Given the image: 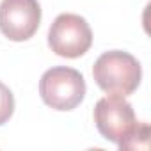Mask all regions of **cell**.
<instances>
[{"label":"cell","mask_w":151,"mask_h":151,"mask_svg":"<svg viewBox=\"0 0 151 151\" xmlns=\"http://www.w3.org/2000/svg\"><path fill=\"white\" fill-rule=\"evenodd\" d=\"M98 132L121 149H147L149 126L139 123L132 105L121 94H109L94 107Z\"/></svg>","instance_id":"obj_1"},{"label":"cell","mask_w":151,"mask_h":151,"mask_svg":"<svg viewBox=\"0 0 151 151\" xmlns=\"http://www.w3.org/2000/svg\"><path fill=\"white\" fill-rule=\"evenodd\" d=\"M93 77L101 91L128 96L137 91L142 78V69L132 53L112 50L98 57L93 68Z\"/></svg>","instance_id":"obj_2"},{"label":"cell","mask_w":151,"mask_h":151,"mask_svg":"<svg viewBox=\"0 0 151 151\" xmlns=\"http://www.w3.org/2000/svg\"><path fill=\"white\" fill-rule=\"evenodd\" d=\"M39 94L53 110H73L86 96L84 75L66 66L52 68L43 73L39 80Z\"/></svg>","instance_id":"obj_3"},{"label":"cell","mask_w":151,"mask_h":151,"mask_svg":"<svg viewBox=\"0 0 151 151\" xmlns=\"http://www.w3.org/2000/svg\"><path fill=\"white\" fill-rule=\"evenodd\" d=\"M93 45V32L89 23L78 16L64 13L59 14L48 30V46L59 57L77 59L84 55Z\"/></svg>","instance_id":"obj_4"},{"label":"cell","mask_w":151,"mask_h":151,"mask_svg":"<svg viewBox=\"0 0 151 151\" xmlns=\"http://www.w3.org/2000/svg\"><path fill=\"white\" fill-rule=\"evenodd\" d=\"M41 23V6L37 0H2L0 32L11 41L30 39Z\"/></svg>","instance_id":"obj_5"},{"label":"cell","mask_w":151,"mask_h":151,"mask_svg":"<svg viewBox=\"0 0 151 151\" xmlns=\"http://www.w3.org/2000/svg\"><path fill=\"white\" fill-rule=\"evenodd\" d=\"M14 112V98L11 89L0 82V126L7 123Z\"/></svg>","instance_id":"obj_6"}]
</instances>
